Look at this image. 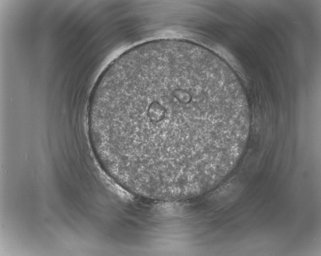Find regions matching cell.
Returning a JSON list of instances; mask_svg holds the SVG:
<instances>
[{
    "mask_svg": "<svg viewBox=\"0 0 321 256\" xmlns=\"http://www.w3.org/2000/svg\"><path fill=\"white\" fill-rule=\"evenodd\" d=\"M247 107L235 74L207 49L153 41L121 55L100 77L89 139L102 168L126 190L183 201L235 168L249 135Z\"/></svg>",
    "mask_w": 321,
    "mask_h": 256,
    "instance_id": "cell-1",
    "label": "cell"
}]
</instances>
